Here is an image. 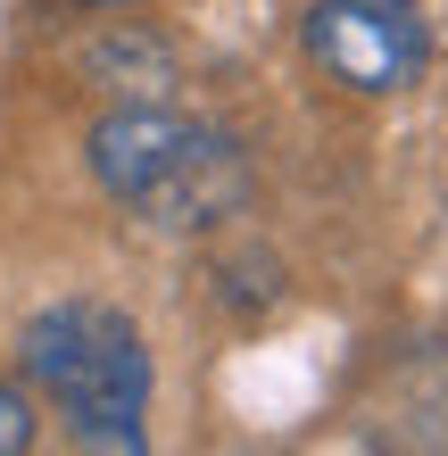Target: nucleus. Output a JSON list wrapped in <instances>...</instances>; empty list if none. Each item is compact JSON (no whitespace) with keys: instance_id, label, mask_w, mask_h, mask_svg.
<instances>
[{"instance_id":"1","label":"nucleus","mask_w":448,"mask_h":456,"mask_svg":"<svg viewBox=\"0 0 448 456\" xmlns=\"http://www.w3.org/2000/svg\"><path fill=\"white\" fill-rule=\"evenodd\" d=\"M92 175L117 208H134L167 232H208L224 216H241V200H249L241 142L224 125L158 109V100H125L92 125Z\"/></svg>"},{"instance_id":"2","label":"nucleus","mask_w":448,"mask_h":456,"mask_svg":"<svg viewBox=\"0 0 448 456\" xmlns=\"http://www.w3.org/2000/svg\"><path fill=\"white\" fill-rule=\"evenodd\" d=\"M25 373L59 398L75 456H150L142 415H150V348L142 324L109 299H59L25 324Z\"/></svg>"},{"instance_id":"3","label":"nucleus","mask_w":448,"mask_h":456,"mask_svg":"<svg viewBox=\"0 0 448 456\" xmlns=\"http://www.w3.org/2000/svg\"><path fill=\"white\" fill-rule=\"evenodd\" d=\"M307 59L332 84L390 100L432 67V25L415 0H315L307 9Z\"/></svg>"},{"instance_id":"4","label":"nucleus","mask_w":448,"mask_h":456,"mask_svg":"<svg viewBox=\"0 0 448 456\" xmlns=\"http://www.w3.org/2000/svg\"><path fill=\"white\" fill-rule=\"evenodd\" d=\"M25 448H34V398L0 382V456H25Z\"/></svg>"},{"instance_id":"5","label":"nucleus","mask_w":448,"mask_h":456,"mask_svg":"<svg viewBox=\"0 0 448 456\" xmlns=\"http://www.w3.org/2000/svg\"><path fill=\"white\" fill-rule=\"evenodd\" d=\"M84 9H125V0H84Z\"/></svg>"}]
</instances>
